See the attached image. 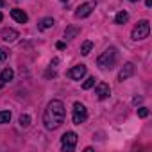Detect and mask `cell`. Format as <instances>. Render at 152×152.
<instances>
[{
	"label": "cell",
	"instance_id": "1",
	"mask_svg": "<svg viewBox=\"0 0 152 152\" xmlns=\"http://www.w3.org/2000/svg\"><path fill=\"white\" fill-rule=\"evenodd\" d=\"M64 104L61 100H50L45 113H43V124L48 131L57 129L64 122Z\"/></svg>",
	"mask_w": 152,
	"mask_h": 152
},
{
	"label": "cell",
	"instance_id": "2",
	"mask_svg": "<svg viewBox=\"0 0 152 152\" xmlns=\"http://www.w3.org/2000/svg\"><path fill=\"white\" fill-rule=\"evenodd\" d=\"M116 59H118V52H116V48H115V47H109V48H106V50L99 56L97 64H99L102 70H106V68H113V66L116 64Z\"/></svg>",
	"mask_w": 152,
	"mask_h": 152
},
{
	"label": "cell",
	"instance_id": "3",
	"mask_svg": "<svg viewBox=\"0 0 152 152\" xmlns=\"http://www.w3.org/2000/svg\"><path fill=\"white\" fill-rule=\"evenodd\" d=\"M148 34H150V23L147 22V20H141V22H138V25L132 29V39L134 41H141V39H145V38H148Z\"/></svg>",
	"mask_w": 152,
	"mask_h": 152
},
{
	"label": "cell",
	"instance_id": "4",
	"mask_svg": "<svg viewBox=\"0 0 152 152\" xmlns=\"http://www.w3.org/2000/svg\"><path fill=\"white\" fill-rule=\"evenodd\" d=\"M86 118H88V109H86V106H84V104H81V102H75V104H73L72 122H73L75 125H81V124H84V122H86Z\"/></svg>",
	"mask_w": 152,
	"mask_h": 152
},
{
	"label": "cell",
	"instance_id": "5",
	"mask_svg": "<svg viewBox=\"0 0 152 152\" xmlns=\"http://www.w3.org/2000/svg\"><path fill=\"white\" fill-rule=\"evenodd\" d=\"M77 134H75L73 131H68V132H64L63 136H61V147H63V150H66V152H72L75 147H77Z\"/></svg>",
	"mask_w": 152,
	"mask_h": 152
},
{
	"label": "cell",
	"instance_id": "6",
	"mask_svg": "<svg viewBox=\"0 0 152 152\" xmlns=\"http://www.w3.org/2000/svg\"><path fill=\"white\" fill-rule=\"evenodd\" d=\"M95 7H97V2H95V0L81 4V6L77 7V11H75V18H86V16H90Z\"/></svg>",
	"mask_w": 152,
	"mask_h": 152
},
{
	"label": "cell",
	"instance_id": "7",
	"mask_svg": "<svg viewBox=\"0 0 152 152\" xmlns=\"http://www.w3.org/2000/svg\"><path fill=\"white\" fill-rule=\"evenodd\" d=\"M66 75H68L70 79H73V81H81L84 75H86V64H77V66L70 68L66 72Z\"/></svg>",
	"mask_w": 152,
	"mask_h": 152
},
{
	"label": "cell",
	"instance_id": "8",
	"mask_svg": "<svg viewBox=\"0 0 152 152\" xmlns=\"http://www.w3.org/2000/svg\"><path fill=\"white\" fill-rule=\"evenodd\" d=\"M109 93H111V90H109V84H107V83H99V84L95 86V95H97V99L104 100V99L109 97Z\"/></svg>",
	"mask_w": 152,
	"mask_h": 152
},
{
	"label": "cell",
	"instance_id": "9",
	"mask_svg": "<svg viewBox=\"0 0 152 152\" xmlns=\"http://www.w3.org/2000/svg\"><path fill=\"white\" fill-rule=\"evenodd\" d=\"M132 73H134V64L132 63H125L122 66V70L118 72V81H125V79L132 77Z\"/></svg>",
	"mask_w": 152,
	"mask_h": 152
},
{
	"label": "cell",
	"instance_id": "10",
	"mask_svg": "<svg viewBox=\"0 0 152 152\" xmlns=\"http://www.w3.org/2000/svg\"><path fill=\"white\" fill-rule=\"evenodd\" d=\"M0 38H2L4 41H7V43H13V41H16V38H18V32L15 31V29H2L0 31Z\"/></svg>",
	"mask_w": 152,
	"mask_h": 152
},
{
	"label": "cell",
	"instance_id": "11",
	"mask_svg": "<svg viewBox=\"0 0 152 152\" xmlns=\"http://www.w3.org/2000/svg\"><path fill=\"white\" fill-rule=\"evenodd\" d=\"M11 16H13V20H16L18 23H27V20H29V16H27L22 9H11Z\"/></svg>",
	"mask_w": 152,
	"mask_h": 152
},
{
	"label": "cell",
	"instance_id": "12",
	"mask_svg": "<svg viewBox=\"0 0 152 152\" xmlns=\"http://www.w3.org/2000/svg\"><path fill=\"white\" fill-rule=\"evenodd\" d=\"M13 79H15V72H13L11 68H4L2 73H0V81L6 84V83H11Z\"/></svg>",
	"mask_w": 152,
	"mask_h": 152
},
{
	"label": "cell",
	"instance_id": "13",
	"mask_svg": "<svg viewBox=\"0 0 152 152\" xmlns=\"http://www.w3.org/2000/svg\"><path fill=\"white\" fill-rule=\"evenodd\" d=\"M56 22H54V18H50V16H47V18H43L41 22H39V25H38V29L39 31H47V29H50L52 25H54Z\"/></svg>",
	"mask_w": 152,
	"mask_h": 152
},
{
	"label": "cell",
	"instance_id": "14",
	"mask_svg": "<svg viewBox=\"0 0 152 152\" xmlns=\"http://www.w3.org/2000/svg\"><path fill=\"white\" fill-rule=\"evenodd\" d=\"M79 32H81L79 27H66V31H64V38H66V39H73Z\"/></svg>",
	"mask_w": 152,
	"mask_h": 152
},
{
	"label": "cell",
	"instance_id": "15",
	"mask_svg": "<svg viewBox=\"0 0 152 152\" xmlns=\"http://www.w3.org/2000/svg\"><path fill=\"white\" fill-rule=\"evenodd\" d=\"M127 20H129V13H127V11H120V13H116V16H115V23H118V25L125 23Z\"/></svg>",
	"mask_w": 152,
	"mask_h": 152
},
{
	"label": "cell",
	"instance_id": "16",
	"mask_svg": "<svg viewBox=\"0 0 152 152\" xmlns=\"http://www.w3.org/2000/svg\"><path fill=\"white\" fill-rule=\"evenodd\" d=\"M91 48H93V43H91V41H84L83 47H81V54H83V56H88V54L91 52Z\"/></svg>",
	"mask_w": 152,
	"mask_h": 152
},
{
	"label": "cell",
	"instance_id": "17",
	"mask_svg": "<svg viewBox=\"0 0 152 152\" xmlns=\"http://www.w3.org/2000/svg\"><path fill=\"white\" fill-rule=\"evenodd\" d=\"M11 122V111H0V124H9Z\"/></svg>",
	"mask_w": 152,
	"mask_h": 152
},
{
	"label": "cell",
	"instance_id": "18",
	"mask_svg": "<svg viewBox=\"0 0 152 152\" xmlns=\"http://www.w3.org/2000/svg\"><path fill=\"white\" fill-rule=\"evenodd\" d=\"M20 125L22 127H29L31 125V116L29 115H22L20 116Z\"/></svg>",
	"mask_w": 152,
	"mask_h": 152
},
{
	"label": "cell",
	"instance_id": "19",
	"mask_svg": "<svg viewBox=\"0 0 152 152\" xmlns=\"http://www.w3.org/2000/svg\"><path fill=\"white\" fill-rule=\"evenodd\" d=\"M93 86H95V77H88V79L84 81V84H83L84 90H90V88H93Z\"/></svg>",
	"mask_w": 152,
	"mask_h": 152
},
{
	"label": "cell",
	"instance_id": "20",
	"mask_svg": "<svg viewBox=\"0 0 152 152\" xmlns=\"http://www.w3.org/2000/svg\"><path fill=\"white\" fill-rule=\"evenodd\" d=\"M138 116L140 118H147L148 116V109L147 107H138Z\"/></svg>",
	"mask_w": 152,
	"mask_h": 152
},
{
	"label": "cell",
	"instance_id": "21",
	"mask_svg": "<svg viewBox=\"0 0 152 152\" xmlns=\"http://www.w3.org/2000/svg\"><path fill=\"white\" fill-rule=\"evenodd\" d=\"M7 56H9V54H7V50L0 48V61H6V59H7Z\"/></svg>",
	"mask_w": 152,
	"mask_h": 152
},
{
	"label": "cell",
	"instance_id": "22",
	"mask_svg": "<svg viewBox=\"0 0 152 152\" xmlns=\"http://www.w3.org/2000/svg\"><path fill=\"white\" fill-rule=\"evenodd\" d=\"M56 47H57V48H59V50H61V48H64V47H66V45H64V43H63V41H57V45H56Z\"/></svg>",
	"mask_w": 152,
	"mask_h": 152
},
{
	"label": "cell",
	"instance_id": "23",
	"mask_svg": "<svg viewBox=\"0 0 152 152\" xmlns=\"http://www.w3.org/2000/svg\"><path fill=\"white\" fill-rule=\"evenodd\" d=\"M141 100H143V99H141V97H134V100H132V102H134V104H140V102H141Z\"/></svg>",
	"mask_w": 152,
	"mask_h": 152
},
{
	"label": "cell",
	"instance_id": "24",
	"mask_svg": "<svg viewBox=\"0 0 152 152\" xmlns=\"http://www.w3.org/2000/svg\"><path fill=\"white\" fill-rule=\"evenodd\" d=\"M145 4H147V7H150L152 6V0H145Z\"/></svg>",
	"mask_w": 152,
	"mask_h": 152
},
{
	"label": "cell",
	"instance_id": "25",
	"mask_svg": "<svg viewBox=\"0 0 152 152\" xmlns=\"http://www.w3.org/2000/svg\"><path fill=\"white\" fill-rule=\"evenodd\" d=\"M4 6V0H0V7H2Z\"/></svg>",
	"mask_w": 152,
	"mask_h": 152
},
{
	"label": "cell",
	"instance_id": "26",
	"mask_svg": "<svg viewBox=\"0 0 152 152\" xmlns=\"http://www.w3.org/2000/svg\"><path fill=\"white\" fill-rule=\"evenodd\" d=\"M2 18H4V16H2V13H0V22H2Z\"/></svg>",
	"mask_w": 152,
	"mask_h": 152
},
{
	"label": "cell",
	"instance_id": "27",
	"mask_svg": "<svg viewBox=\"0 0 152 152\" xmlns=\"http://www.w3.org/2000/svg\"><path fill=\"white\" fill-rule=\"evenodd\" d=\"M129 2H138V0H129Z\"/></svg>",
	"mask_w": 152,
	"mask_h": 152
},
{
	"label": "cell",
	"instance_id": "28",
	"mask_svg": "<svg viewBox=\"0 0 152 152\" xmlns=\"http://www.w3.org/2000/svg\"><path fill=\"white\" fill-rule=\"evenodd\" d=\"M61 2H68V0H61Z\"/></svg>",
	"mask_w": 152,
	"mask_h": 152
}]
</instances>
